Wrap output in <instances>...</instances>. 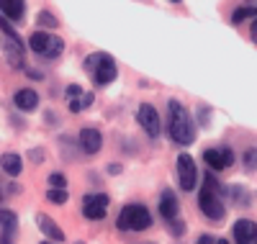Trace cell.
Returning <instances> with one entry per match:
<instances>
[{
    "instance_id": "44dd1931",
    "label": "cell",
    "mask_w": 257,
    "mask_h": 244,
    "mask_svg": "<svg viewBox=\"0 0 257 244\" xmlns=\"http://www.w3.org/2000/svg\"><path fill=\"white\" fill-rule=\"evenodd\" d=\"M0 31H3L6 36H8V41H16V44H21V39H18V31H16V26L11 24V21L0 13Z\"/></svg>"
},
{
    "instance_id": "f546056e",
    "label": "cell",
    "mask_w": 257,
    "mask_h": 244,
    "mask_svg": "<svg viewBox=\"0 0 257 244\" xmlns=\"http://www.w3.org/2000/svg\"><path fill=\"white\" fill-rule=\"evenodd\" d=\"M196 244H216V236H211V234H201Z\"/></svg>"
},
{
    "instance_id": "7402d4cb",
    "label": "cell",
    "mask_w": 257,
    "mask_h": 244,
    "mask_svg": "<svg viewBox=\"0 0 257 244\" xmlns=\"http://www.w3.org/2000/svg\"><path fill=\"white\" fill-rule=\"evenodd\" d=\"M67 190H62V188H49L47 190V201L54 203V206H62V203H67Z\"/></svg>"
},
{
    "instance_id": "74e56055",
    "label": "cell",
    "mask_w": 257,
    "mask_h": 244,
    "mask_svg": "<svg viewBox=\"0 0 257 244\" xmlns=\"http://www.w3.org/2000/svg\"><path fill=\"white\" fill-rule=\"evenodd\" d=\"M75 244H82V241H75Z\"/></svg>"
},
{
    "instance_id": "5b68a950",
    "label": "cell",
    "mask_w": 257,
    "mask_h": 244,
    "mask_svg": "<svg viewBox=\"0 0 257 244\" xmlns=\"http://www.w3.org/2000/svg\"><path fill=\"white\" fill-rule=\"evenodd\" d=\"M29 49L44 59H57L64 52V41L54 34H47V31H34L29 36Z\"/></svg>"
},
{
    "instance_id": "9c48e42d",
    "label": "cell",
    "mask_w": 257,
    "mask_h": 244,
    "mask_svg": "<svg viewBox=\"0 0 257 244\" xmlns=\"http://www.w3.org/2000/svg\"><path fill=\"white\" fill-rule=\"evenodd\" d=\"M203 162L211 167V170H226L234 165V152L224 144V147H213V149H206L203 152Z\"/></svg>"
},
{
    "instance_id": "6da1fadb",
    "label": "cell",
    "mask_w": 257,
    "mask_h": 244,
    "mask_svg": "<svg viewBox=\"0 0 257 244\" xmlns=\"http://www.w3.org/2000/svg\"><path fill=\"white\" fill-rule=\"evenodd\" d=\"M167 116H170V124H167V131H170V139L180 147H190L196 142V124H193L188 108L180 103V100H170L167 103Z\"/></svg>"
},
{
    "instance_id": "d6986e66",
    "label": "cell",
    "mask_w": 257,
    "mask_h": 244,
    "mask_svg": "<svg viewBox=\"0 0 257 244\" xmlns=\"http://www.w3.org/2000/svg\"><path fill=\"white\" fill-rule=\"evenodd\" d=\"M8 62L13 64L16 70H24V47H21V44H16V41H11L8 44Z\"/></svg>"
},
{
    "instance_id": "30bf717a",
    "label": "cell",
    "mask_w": 257,
    "mask_h": 244,
    "mask_svg": "<svg viewBox=\"0 0 257 244\" xmlns=\"http://www.w3.org/2000/svg\"><path fill=\"white\" fill-rule=\"evenodd\" d=\"M231 234H234V244H257V224L252 218H239Z\"/></svg>"
},
{
    "instance_id": "9a60e30c",
    "label": "cell",
    "mask_w": 257,
    "mask_h": 244,
    "mask_svg": "<svg viewBox=\"0 0 257 244\" xmlns=\"http://www.w3.org/2000/svg\"><path fill=\"white\" fill-rule=\"evenodd\" d=\"M36 224H39L41 234H47L52 241H57V244H62V241H64V231L59 229L57 221H54V218H49L47 213H36Z\"/></svg>"
},
{
    "instance_id": "1f68e13d",
    "label": "cell",
    "mask_w": 257,
    "mask_h": 244,
    "mask_svg": "<svg viewBox=\"0 0 257 244\" xmlns=\"http://www.w3.org/2000/svg\"><path fill=\"white\" fill-rule=\"evenodd\" d=\"M26 75L34 77V80H41V72H36V70H26Z\"/></svg>"
},
{
    "instance_id": "83f0119b",
    "label": "cell",
    "mask_w": 257,
    "mask_h": 244,
    "mask_svg": "<svg viewBox=\"0 0 257 244\" xmlns=\"http://www.w3.org/2000/svg\"><path fill=\"white\" fill-rule=\"evenodd\" d=\"M80 100H82V108H90V105H93V100H95V95H93V93H82V98H80Z\"/></svg>"
},
{
    "instance_id": "d6a6232c",
    "label": "cell",
    "mask_w": 257,
    "mask_h": 244,
    "mask_svg": "<svg viewBox=\"0 0 257 244\" xmlns=\"http://www.w3.org/2000/svg\"><path fill=\"white\" fill-rule=\"evenodd\" d=\"M108 172H111V175H118V172H121V165H108Z\"/></svg>"
},
{
    "instance_id": "4fadbf2b",
    "label": "cell",
    "mask_w": 257,
    "mask_h": 244,
    "mask_svg": "<svg viewBox=\"0 0 257 244\" xmlns=\"http://www.w3.org/2000/svg\"><path fill=\"white\" fill-rule=\"evenodd\" d=\"M178 211H180V203H178L175 193L170 188H165L160 193V216L167 218V221H173V218H178Z\"/></svg>"
},
{
    "instance_id": "d590c367",
    "label": "cell",
    "mask_w": 257,
    "mask_h": 244,
    "mask_svg": "<svg viewBox=\"0 0 257 244\" xmlns=\"http://www.w3.org/2000/svg\"><path fill=\"white\" fill-rule=\"evenodd\" d=\"M0 201H3V193H0Z\"/></svg>"
},
{
    "instance_id": "d4e9b609",
    "label": "cell",
    "mask_w": 257,
    "mask_h": 244,
    "mask_svg": "<svg viewBox=\"0 0 257 244\" xmlns=\"http://www.w3.org/2000/svg\"><path fill=\"white\" fill-rule=\"evenodd\" d=\"M170 234H173V236H183L185 234V224L178 221V218H173V221H170Z\"/></svg>"
},
{
    "instance_id": "8992f818",
    "label": "cell",
    "mask_w": 257,
    "mask_h": 244,
    "mask_svg": "<svg viewBox=\"0 0 257 244\" xmlns=\"http://www.w3.org/2000/svg\"><path fill=\"white\" fill-rule=\"evenodd\" d=\"M175 172H178V183L185 193H190L198 183V167H196V160L190 154H180L175 160Z\"/></svg>"
},
{
    "instance_id": "277c9868",
    "label": "cell",
    "mask_w": 257,
    "mask_h": 244,
    "mask_svg": "<svg viewBox=\"0 0 257 244\" xmlns=\"http://www.w3.org/2000/svg\"><path fill=\"white\" fill-rule=\"evenodd\" d=\"M116 226L121 231H147L152 226V213L142 203H126L116 218Z\"/></svg>"
},
{
    "instance_id": "7c38bea8",
    "label": "cell",
    "mask_w": 257,
    "mask_h": 244,
    "mask_svg": "<svg viewBox=\"0 0 257 244\" xmlns=\"http://www.w3.org/2000/svg\"><path fill=\"white\" fill-rule=\"evenodd\" d=\"M13 103H16L18 110L31 113V110L39 108V93L34 90V87H21V90H16V95H13Z\"/></svg>"
},
{
    "instance_id": "3957f363",
    "label": "cell",
    "mask_w": 257,
    "mask_h": 244,
    "mask_svg": "<svg viewBox=\"0 0 257 244\" xmlns=\"http://www.w3.org/2000/svg\"><path fill=\"white\" fill-rule=\"evenodd\" d=\"M85 70L93 75L95 87H105V85H111L116 80L118 64L108 52H95V54H90L88 59H85Z\"/></svg>"
},
{
    "instance_id": "836d02e7",
    "label": "cell",
    "mask_w": 257,
    "mask_h": 244,
    "mask_svg": "<svg viewBox=\"0 0 257 244\" xmlns=\"http://www.w3.org/2000/svg\"><path fill=\"white\" fill-rule=\"evenodd\" d=\"M252 39L257 41V21H254V24H252Z\"/></svg>"
},
{
    "instance_id": "484cf974",
    "label": "cell",
    "mask_w": 257,
    "mask_h": 244,
    "mask_svg": "<svg viewBox=\"0 0 257 244\" xmlns=\"http://www.w3.org/2000/svg\"><path fill=\"white\" fill-rule=\"evenodd\" d=\"M29 160H31L34 165H41V162L47 160V152H44V149H31V152H29Z\"/></svg>"
},
{
    "instance_id": "f1b7e54d",
    "label": "cell",
    "mask_w": 257,
    "mask_h": 244,
    "mask_svg": "<svg viewBox=\"0 0 257 244\" xmlns=\"http://www.w3.org/2000/svg\"><path fill=\"white\" fill-rule=\"evenodd\" d=\"M13 241H16V234H11V231L0 234V244H13Z\"/></svg>"
},
{
    "instance_id": "8fae6325",
    "label": "cell",
    "mask_w": 257,
    "mask_h": 244,
    "mask_svg": "<svg viewBox=\"0 0 257 244\" xmlns=\"http://www.w3.org/2000/svg\"><path fill=\"white\" fill-rule=\"evenodd\" d=\"M77 142H80V149H82L85 154H98V152L103 149V137H100V131H98V129H90V126L80 131Z\"/></svg>"
},
{
    "instance_id": "cb8c5ba5",
    "label": "cell",
    "mask_w": 257,
    "mask_h": 244,
    "mask_svg": "<svg viewBox=\"0 0 257 244\" xmlns=\"http://www.w3.org/2000/svg\"><path fill=\"white\" fill-rule=\"evenodd\" d=\"M244 167L252 172V170H257V149H247L244 152Z\"/></svg>"
},
{
    "instance_id": "e575fe53",
    "label": "cell",
    "mask_w": 257,
    "mask_h": 244,
    "mask_svg": "<svg viewBox=\"0 0 257 244\" xmlns=\"http://www.w3.org/2000/svg\"><path fill=\"white\" fill-rule=\"evenodd\" d=\"M41 244H57V241H52V239H49V241H41Z\"/></svg>"
},
{
    "instance_id": "ba28073f",
    "label": "cell",
    "mask_w": 257,
    "mask_h": 244,
    "mask_svg": "<svg viewBox=\"0 0 257 244\" xmlns=\"http://www.w3.org/2000/svg\"><path fill=\"white\" fill-rule=\"evenodd\" d=\"M137 121H139V126L147 131V137L149 139H157L160 134H162V124H160V113L149 105V103H142L139 105V110H137Z\"/></svg>"
},
{
    "instance_id": "603a6c76",
    "label": "cell",
    "mask_w": 257,
    "mask_h": 244,
    "mask_svg": "<svg viewBox=\"0 0 257 244\" xmlns=\"http://www.w3.org/2000/svg\"><path fill=\"white\" fill-rule=\"evenodd\" d=\"M49 185H52V188H62V190H64V188H67V177H64L62 172H52V175H49Z\"/></svg>"
},
{
    "instance_id": "2e32d148",
    "label": "cell",
    "mask_w": 257,
    "mask_h": 244,
    "mask_svg": "<svg viewBox=\"0 0 257 244\" xmlns=\"http://www.w3.org/2000/svg\"><path fill=\"white\" fill-rule=\"evenodd\" d=\"M0 170H3L6 175H11V177H18L21 172H24V160H21V154H16V152L0 154Z\"/></svg>"
},
{
    "instance_id": "e0dca14e",
    "label": "cell",
    "mask_w": 257,
    "mask_h": 244,
    "mask_svg": "<svg viewBox=\"0 0 257 244\" xmlns=\"http://www.w3.org/2000/svg\"><path fill=\"white\" fill-rule=\"evenodd\" d=\"M247 18H257V0H244L239 8H234V13H231V24H234V26H239L242 21H247Z\"/></svg>"
},
{
    "instance_id": "ac0fdd59",
    "label": "cell",
    "mask_w": 257,
    "mask_h": 244,
    "mask_svg": "<svg viewBox=\"0 0 257 244\" xmlns=\"http://www.w3.org/2000/svg\"><path fill=\"white\" fill-rule=\"evenodd\" d=\"M0 229L11 231V234H18V216H16V211L0 208Z\"/></svg>"
},
{
    "instance_id": "4316f807",
    "label": "cell",
    "mask_w": 257,
    "mask_h": 244,
    "mask_svg": "<svg viewBox=\"0 0 257 244\" xmlns=\"http://www.w3.org/2000/svg\"><path fill=\"white\" fill-rule=\"evenodd\" d=\"M64 93H67L70 100H75V98H82V87L80 85H67V90H64Z\"/></svg>"
},
{
    "instance_id": "8d00e7d4",
    "label": "cell",
    "mask_w": 257,
    "mask_h": 244,
    "mask_svg": "<svg viewBox=\"0 0 257 244\" xmlns=\"http://www.w3.org/2000/svg\"><path fill=\"white\" fill-rule=\"evenodd\" d=\"M173 3H180V0H173Z\"/></svg>"
},
{
    "instance_id": "4dcf8cb0",
    "label": "cell",
    "mask_w": 257,
    "mask_h": 244,
    "mask_svg": "<svg viewBox=\"0 0 257 244\" xmlns=\"http://www.w3.org/2000/svg\"><path fill=\"white\" fill-rule=\"evenodd\" d=\"M70 110H72V113H80V110H82V100H80V98L70 100Z\"/></svg>"
},
{
    "instance_id": "52a82bcc",
    "label": "cell",
    "mask_w": 257,
    "mask_h": 244,
    "mask_svg": "<svg viewBox=\"0 0 257 244\" xmlns=\"http://www.w3.org/2000/svg\"><path fill=\"white\" fill-rule=\"evenodd\" d=\"M108 203L111 198L105 193H90L82 198V216L90 218V221H100L105 218V211H108Z\"/></svg>"
},
{
    "instance_id": "ffe728a7",
    "label": "cell",
    "mask_w": 257,
    "mask_h": 244,
    "mask_svg": "<svg viewBox=\"0 0 257 244\" xmlns=\"http://www.w3.org/2000/svg\"><path fill=\"white\" fill-rule=\"evenodd\" d=\"M36 24H39V26H44V29H57V26H59V18H57L54 13H49V11H39Z\"/></svg>"
},
{
    "instance_id": "7a4b0ae2",
    "label": "cell",
    "mask_w": 257,
    "mask_h": 244,
    "mask_svg": "<svg viewBox=\"0 0 257 244\" xmlns=\"http://www.w3.org/2000/svg\"><path fill=\"white\" fill-rule=\"evenodd\" d=\"M203 188H201V193H198V208H201V213L206 216V218H211V221H224V216H226V206H224V201H221V183L213 177L211 172H206L203 175Z\"/></svg>"
},
{
    "instance_id": "5bb4252c",
    "label": "cell",
    "mask_w": 257,
    "mask_h": 244,
    "mask_svg": "<svg viewBox=\"0 0 257 244\" xmlns=\"http://www.w3.org/2000/svg\"><path fill=\"white\" fill-rule=\"evenodd\" d=\"M0 13H3L11 24L16 26L26 16V3H24V0H0Z\"/></svg>"
}]
</instances>
